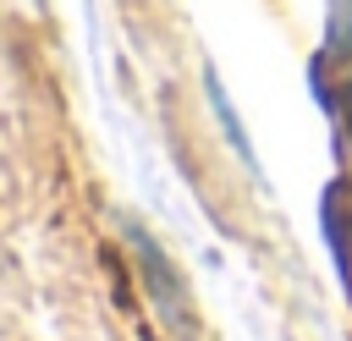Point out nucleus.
<instances>
[{
  "label": "nucleus",
  "instance_id": "1",
  "mask_svg": "<svg viewBox=\"0 0 352 341\" xmlns=\"http://www.w3.org/2000/svg\"><path fill=\"white\" fill-rule=\"evenodd\" d=\"M126 248L143 258V270H148V292L160 297V308H165V314H176V308H182V275H176V270H170V258L154 248V236H148L143 226H126Z\"/></svg>",
  "mask_w": 352,
  "mask_h": 341
},
{
  "label": "nucleus",
  "instance_id": "2",
  "mask_svg": "<svg viewBox=\"0 0 352 341\" xmlns=\"http://www.w3.org/2000/svg\"><path fill=\"white\" fill-rule=\"evenodd\" d=\"M204 88H209V104H214V121L226 126V138H231V148H236V160H242V165H253V143H248V132H242V121H236V110H231V94L220 88V77H214V72H204Z\"/></svg>",
  "mask_w": 352,
  "mask_h": 341
}]
</instances>
